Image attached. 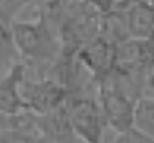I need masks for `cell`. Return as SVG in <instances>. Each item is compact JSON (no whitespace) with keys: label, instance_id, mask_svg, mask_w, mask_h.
<instances>
[{"label":"cell","instance_id":"obj_11","mask_svg":"<svg viewBox=\"0 0 154 143\" xmlns=\"http://www.w3.org/2000/svg\"><path fill=\"white\" fill-rule=\"evenodd\" d=\"M140 63L148 75L154 72V35L140 40Z\"/></svg>","mask_w":154,"mask_h":143},{"label":"cell","instance_id":"obj_12","mask_svg":"<svg viewBox=\"0 0 154 143\" xmlns=\"http://www.w3.org/2000/svg\"><path fill=\"white\" fill-rule=\"evenodd\" d=\"M111 143H154V138L148 137L143 132H140L136 128H131L125 132L117 134V137H116Z\"/></svg>","mask_w":154,"mask_h":143},{"label":"cell","instance_id":"obj_4","mask_svg":"<svg viewBox=\"0 0 154 143\" xmlns=\"http://www.w3.org/2000/svg\"><path fill=\"white\" fill-rule=\"evenodd\" d=\"M20 96L26 106V112L34 115L49 114L63 105L71 99L68 89L59 85L51 77L43 79H28L25 74L20 83Z\"/></svg>","mask_w":154,"mask_h":143},{"label":"cell","instance_id":"obj_9","mask_svg":"<svg viewBox=\"0 0 154 143\" xmlns=\"http://www.w3.org/2000/svg\"><path fill=\"white\" fill-rule=\"evenodd\" d=\"M6 131H25L35 132L34 129V114L22 112L16 115H9L0 111V134Z\"/></svg>","mask_w":154,"mask_h":143},{"label":"cell","instance_id":"obj_3","mask_svg":"<svg viewBox=\"0 0 154 143\" xmlns=\"http://www.w3.org/2000/svg\"><path fill=\"white\" fill-rule=\"evenodd\" d=\"M71 128L80 143H103L106 122L97 100L71 97L66 102Z\"/></svg>","mask_w":154,"mask_h":143},{"label":"cell","instance_id":"obj_13","mask_svg":"<svg viewBox=\"0 0 154 143\" xmlns=\"http://www.w3.org/2000/svg\"><path fill=\"white\" fill-rule=\"evenodd\" d=\"M143 97L149 99L154 102V72L149 74L145 80V86H143Z\"/></svg>","mask_w":154,"mask_h":143},{"label":"cell","instance_id":"obj_8","mask_svg":"<svg viewBox=\"0 0 154 143\" xmlns=\"http://www.w3.org/2000/svg\"><path fill=\"white\" fill-rule=\"evenodd\" d=\"M20 62L17 48L14 45V38H12L11 26L0 23V66L8 69L14 66L16 63Z\"/></svg>","mask_w":154,"mask_h":143},{"label":"cell","instance_id":"obj_7","mask_svg":"<svg viewBox=\"0 0 154 143\" xmlns=\"http://www.w3.org/2000/svg\"><path fill=\"white\" fill-rule=\"evenodd\" d=\"M123 20L130 38L146 40L154 35V2H131Z\"/></svg>","mask_w":154,"mask_h":143},{"label":"cell","instance_id":"obj_10","mask_svg":"<svg viewBox=\"0 0 154 143\" xmlns=\"http://www.w3.org/2000/svg\"><path fill=\"white\" fill-rule=\"evenodd\" d=\"M31 2H0V23L11 26L16 22V16L26 8Z\"/></svg>","mask_w":154,"mask_h":143},{"label":"cell","instance_id":"obj_1","mask_svg":"<svg viewBox=\"0 0 154 143\" xmlns=\"http://www.w3.org/2000/svg\"><path fill=\"white\" fill-rule=\"evenodd\" d=\"M11 32L20 62L26 66L32 65L38 79H43V72L51 69L62 53L60 37L53 26L51 19L42 9L38 17L32 22H14Z\"/></svg>","mask_w":154,"mask_h":143},{"label":"cell","instance_id":"obj_6","mask_svg":"<svg viewBox=\"0 0 154 143\" xmlns=\"http://www.w3.org/2000/svg\"><path fill=\"white\" fill-rule=\"evenodd\" d=\"M34 129L51 143H80L71 128L66 105L49 114L34 115Z\"/></svg>","mask_w":154,"mask_h":143},{"label":"cell","instance_id":"obj_14","mask_svg":"<svg viewBox=\"0 0 154 143\" xmlns=\"http://www.w3.org/2000/svg\"><path fill=\"white\" fill-rule=\"evenodd\" d=\"M152 138H154V137H152Z\"/></svg>","mask_w":154,"mask_h":143},{"label":"cell","instance_id":"obj_5","mask_svg":"<svg viewBox=\"0 0 154 143\" xmlns=\"http://www.w3.org/2000/svg\"><path fill=\"white\" fill-rule=\"evenodd\" d=\"M80 65L93 74V82L97 83L114 71L116 45L103 37H94L77 51Z\"/></svg>","mask_w":154,"mask_h":143},{"label":"cell","instance_id":"obj_2","mask_svg":"<svg viewBox=\"0 0 154 143\" xmlns=\"http://www.w3.org/2000/svg\"><path fill=\"white\" fill-rule=\"evenodd\" d=\"M97 85V103L103 112L106 126L117 134L134 128V108L137 100L119 82L114 71Z\"/></svg>","mask_w":154,"mask_h":143}]
</instances>
